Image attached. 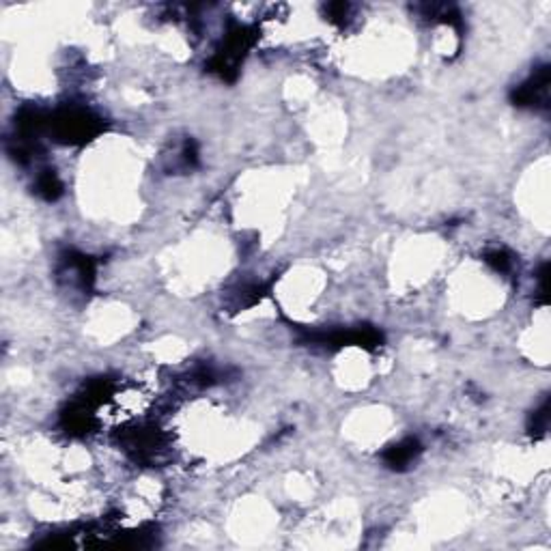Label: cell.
<instances>
[{"instance_id":"obj_1","label":"cell","mask_w":551,"mask_h":551,"mask_svg":"<svg viewBox=\"0 0 551 551\" xmlns=\"http://www.w3.org/2000/svg\"><path fill=\"white\" fill-rule=\"evenodd\" d=\"M100 132V119L86 110H63L54 119V134L65 142H84Z\"/></svg>"},{"instance_id":"obj_2","label":"cell","mask_w":551,"mask_h":551,"mask_svg":"<svg viewBox=\"0 0 551 551\" xmlns=\"http://www.w3.org/2000/svg\"><path fill=\"white\" fill-rule=\"evenodd\" d=\"M513 100H515L517 106L547 108V102H549V67H538L534 71V75L515 90Z\"/></svg>"},{"instance_id":"obj_3","label":"cell","mask_w":551,"mask_h":551,"mask_svg":"<svg viewBox=\"0 0 551 551\" xmlns=\"http://www.w3.org/2000/svg\"><path fill=\"white\" fill-rule=\"evenodd\" d=\"M420 454V446L416 439H405L397 446H392L388 452H386V463L394 470H403L407 468L414 458Z\"/></svg>"},{"instance_id":"obj_4","label":"cell","mask_w":551,"mask_h":551,"mask_svg":"<svg viewBox=\"0 0 551 551\" xmlns=\"http://www.w3.org/2000/svg\"><path fill=\"white\" fill-rule=\"evenodd\" d=\"M61 181H58V177L54 174V170H46L43 174H39V179H37V192L43 196V199H48V201H54L58 194H61Z\"/></svg>"},{"instance_id":"obj_5","label":"cell","mask_w":551,"mask_h":551,"mask_svg":"<svg viewBox=\"0 0 551 551\" xmlns=\"http://www.w3.org/2000/svg\"><path fill=\"white\" fill-rule=\"evenodd\" d=\"M485 261H487L493 269H498V271H508V269H510V256H508L504 250H491V252H487V254H485Z\"/></svg>"},{"instance_id":"obj_6","label":"cell","mask_w":551,"mask_h":551,"mask_svg":"<svg viewBox=\"0 0 551 551\" xmlns=\"http://www.w3.org/2000/svg\"><path fill=\"white\" fill-rule=\"evenodd\" d=\"M547 420H549V414H547V403L540 407V411L534 414V431L536 433H542L547 429Z\"/></svg>"}]
</instances>
